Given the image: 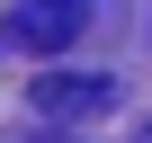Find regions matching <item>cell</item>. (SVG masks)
Masks as SVG:
<instances>
[{
  "instance_id": "cell-1",
  "label": "cell",
  "mask_w": 152,
  "mask_h": 143,
  "mask_svg": "<svg viewBox=\"0 0 152 143\" xmlns=\"http://www.w3.org/2000/svg\"><path fill=\"white\" fill-rule=\"evenodd\" d=\"M81 27H90V0H18L0 18V45H18V54H72Z\"/></svg>"
},
{
  "instance_id": "cell-2",
  "label": "cell",
  "mask_w": 152,
  "mask_h": 143,
  "mask_svg": "<svg viewBox=\"0 0 152 143\" xmlns=\"http://www.w3.org/2000/svg\"><path fill=\"white\" fill-rule=\"evenodd\" d=\"M27 98H36L45 116H99V107L116 98V81H107V72H45Z\"/></svg>"
},
{
  "instance_id": "cell-3",
  "label": "cell",
  "mask_w": 152,
  "mask_h": 143,
  "mask_svg": "<svg viewBox=\"0 0 152 143\" xmlns=\"http://www.w3.org/2000/svg\"><path fill=\"white\" fill-rule=\"evenodd\" d=\"M134 143H152V125H143V134H134Z\"/></svg>"
}]
</instances>
